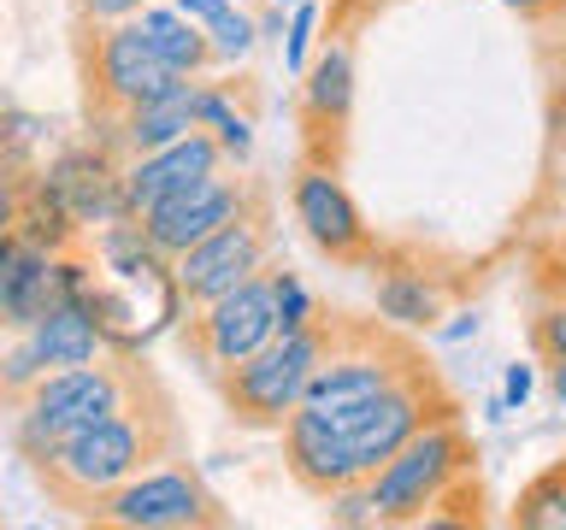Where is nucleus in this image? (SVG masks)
<instances>
[{"label":"nucleus","instance_id":"nucleus-20","mask_svg":"<svg viewBox=\"0 0 566 530\" xmlns=\"http://www.w3.org/2000/svg\"><path fill=\"white\" fill-rule=\"evenodd\" d=\"M201 130L224 148L230 166L254 159V113H237L230 88H219V83H207V95H201Z\"/></svg>","mask_w":566,"mask_h":530},{"label":"nucleus","instance_id":"nucleus-27","mask_svg":"<svg viewBox=\"0 0 566 530\" xmlns=\"http://www.w3.org/2000/svg\"><path fill=\"white\" fill-rule=\"evenodd\" d=\"M142 7L154 0H71V24H124V18H142Z\"/></svg>","mask_w":566,"mask_h":530},{"label":"nucleus","instance_id":"nucleus-9","mask_svg":"<svg viewBox=\"0 0 566 530\" xmlns=\"http://www.w3.org/2000/svg\"><path fill=\"white\" fill-rule=\"evenodd\" d=\"M277 259V224H272V194H254L237 219L219 224L212 236H201L189 254L171 259V283L184 307H207V300L230 295L237 283L260 277L265 265Z\"/></svg>","mask_w":566,"mask_h":530},{"label":"nucleus","instance_id":"nucleus-1","mask_svg":"<svg viewBox=\"0 0 566 530\" xmlns=\"http://www.w3.org/2000/svg\"><path fill=\"white\" fill-rule=\"evenodd\" d=\"M171 454H184V418H177L171 383L159 371H148L118 413L83 424L77 436H65L48 454H35L30 477L60 512L88 519V507L101 495H113L118 484H130L136 471H148Z\"/></svg>","mask_w":566,"mask_h":530},{"label":"nucleus","instance_id":"nucleus-21","mask_svg":"<svg viewBox=\"0 0 566 530\" xmlns=\"http://www.w3.org/2000/svg\"><path fill=\"white\" fill-rule=\"evenodd\" d=\"M513 530H566V459L543 466L513 501Z\"/></svg>","mask_w":566,"mask_h":530},{"label":"nucleus","instance_id":"nucleus-31","mask_svg":"<svg viewBox=\"0 0 566 530\" xmlns=\"http://www.w3.org/2000/svg\"><path fill=\"white\" fill-rule=\"evenodd\" d=\"M442 342H467V336H478V312H454L449 325H437Z\"/></svg>","mask_w":566,"mask_h":530},{"label":"nucleus","instance_id":"nucleus-29","mask_svg":"<svg viewBox=\"0 0 566 530\" xmlns=\"http://www.w3.org/2000/svg\"><path fill=\"white\" fill-rule=\"evenodd\" d=\"M531 395H537V365H507V378H502V406H507V413H525Z\"/></svg>","mask_w":566,"mask_h":530},{"label":"nucleus","instance_id":"nucleus-19","mask_svg":"<svg viewBox=\"0 0 566 530\" xmlns=\"http://www.w3.org/2000/svg\"><path fill=\"white\" fill-rule=\"evenodd\" d=\"M142 35H148L154 53L177 71V77H207V71H219L207 30L189 24L177 7H142Z\"/></svg>","mask_w":566,"mask_h":530},{"label":"nucleus","instance_id":"nucleus-4","mask_svg":"<svg viewBox=\"0 0 566 530\" xmlns=\"http://www.w3.org/2000/svg\"><path fill=\"white\" fill-rule=\"evenodd\" d=\"M325 342H331V318H313L307 330L277 336L254 360L219 371L212 383H219V401L230 406V418L248 424V431H277L301 406V395H307L313 371L325 360Z\"/></svg>","mask_w":566,"mask_h":530},{"label":"nucleus","instance_id":"nucleus-10","mask_svg":"<svg viewBox=\"0 0 566 530\" xmlns=\"http://www.w3.org/2000/svg\"><path fill=\"white\" fill-rule=\"evenodd\" d=\"M177 342L189 348V360L219 378V371L254 360L265 342H277V295H272V265L260 277L237 283L230 295L207 300V307L177 312Z\"/></svg>","mask_w":566,"mask_h":530},{"label":"nucleus","instance_id":"nucleus-13","mask_svg":"<svg viewBox=\"0 0 566 530\" xmlns=\"http://www.w3.org/2000/svg\"><path fill=\"white\" fill-rule=\"evenodd\" d=\"M354 118V53L348 42H325L301 71V130H307V159L343 166Z\"/></svg>","mask_w":566,"mask_h":530},{"label":"nucleus","instance_id":"nucleus-8","mask_svg":"<svg viewBox=\"0 0 566 530\" xmlns=\"http://www.w3.org/2000/svg\"><path fill=\"white\" fill-rule=\"evenodd\" d=\"M88 524H101V530H219L224 501L207 489V477L184 454H171L159 466L136 471L130 484H118L113 495H101L88 507Z\"/></svg>","mask_w":566,"mask_h":530},{"label":"nucleus","instance_id":"nucleus-33","mask_svg":"<svg viewBox=\"0 0 566 530\" xmlns=\"http://www.w3.org/2000/svg\"><path fill=\"white\" fill-rule=\"evenodd\" d=\"M548 395L566 406V360H548Z\"/></svg>","mask_w":566,"mask_h":530},{"label":"nucleus","instance_id":"nucleus-34","mask_svg":"<svg viewBox=\"0 0 566 530\" xmlns=\"http://www.w3.org/2000/svg\"><path fill=\"white\" fill-rule=\"evenodd\" d=\"M7 247H12V236H7V242H0V259H7Z\"/></svg>","mask_w":566,"mask_h":530},{"label":"nucleus","instance_id":"nucleus-26","mask_svg":"<svg viewBox=\"0 0 566 530\" xmlns=\"http://www.w3.org/2000/svg\"><path fill=\"white\" fill-rule=\"evenodd\" d=\"M325 501H331V524H348V530L378 524V512H371V495H366V484H343V489H331Z\"/></svg>","mask_w":566,"mask_h":530},{"label":"nucleus","instance_id":"nucleus-11","mask_svg":"<svg viewBox=\"0 0 566 530\" xmlns=\"http://www.w3.org/2000/svg\"><path fill=\"white\" fill-rule=\"evenodd\" d=\"M290 212H295V224L307 230V242L325 259H336V265L378 259V247H371V224L360 219V206H354V194H348L343 177H336V166L307 159V166L295 171V183H290Z\"/></svg>","mask_w":566,"mask_h":530},{"label":"nucleus","instance_id":"nucleus-14","mask_svg":"<svg viewBox=\"0 0 566 530\" xmlns=\"http://www.w3.org/2000/svg\"><path fill=\"white\" fill-rule=\"evenodd\" d=\"M219 166H230L219 141H212L207 130H189V136H177V141H166V148H154V153L124 159L118 166V206L130 212V219H142L148 206L171 201L177 189H189L195 177H207Z\"/></svg>","mask_w":566,"mask_h":530},{"label":"nucleus","instance_id":"nucleus-24","mask_svg":"<svg viewBox=\"0 0 566 530\" xmlns=\"http://www.w3.org/2000/svg\"><path fill=\"white\" fill-rule=\"evenodd\" d=\"M272 295H277V336H290V330H307L318 307H313V295H307V283H301L290 265H277L272 259Z\"/></svg>","mask_w":566,"mask_h":530},{"label":"nucleus","instance_id":"nucleus-7","mask_svg":"<svg viewBox=\"0 0 566 530\" xmlns=\"http://www.w3.org/2000/svg\"><path fill=\"white\" fill-rule=\"evenodd\" d=\"M437 418H460V401L442 389L437 371L419 360L407 378L389 383L384 395H371L366 406H354V413L331 418V424H336V436H343V448L354 459V477L366 484L401 442H413L424 424H437Z\"/></svg>","mask_w":566,"mask_h":530},{"label":"nucleus","instance_id":"nucleus-28","mask_svg":"<svg viewBox=\"0 0 566 530\" xmlns=\"http://www.w3.org/2000/svg\"><path fill=\"white\" fill-rule=\"evenodd\" d=\"M531 342H537L543 365H548V360H566V300H560V307H543V312H537Z\"/></svg>","mask_w":566,"mask_h":530},{"label":"nucleus","instance_id":"nucleus-2","mask_svg":"<svg viewBox=\"0 0 566 530\" xmlns=\"http://www.w3.org/2000/svg\"><path fill=\"white\" fill-rule=\"evenodd\" d=\"M148 371H154L148 353H124V348L101 353V360H88V365H71V371H48V378L12 406V448H18V459L30 466L35 454L53 448V442H65V436H77L83 424L118 413Z\"/></svg>","mask_w":566,"mask_h":530},{"label":"nucleus","instance_id":"nucleus-23","mask_svg":"<svg viewBox=\"0 0 566 530\" xmlns=\"http://www.w3.org/2000/svg\"><path fill=\"white\" fill-rule=\"evenodd\" d=\"M42 378H48V365L35 360L30 336L18 330V342H12L7 353H0V406H18V401H24V395H30V389L42 383Z\"/></svg>","mask_w":566,"mask_h":530},{"label":"nucleus","instance_id":"nucleus-3","mask_svg":"<svg viewBox=\"0 0 566 530\" xmlns=\"http://www.w3.org/2000/svg\"><path fill=\"white\" fill-rule=\"evenodd\" d=\"M71 53H77V83H83V118L95 141L130 113V106L154 100L159 88L177 83V71L154 53V42L142 35V18L124 24H71Z\"/></svg>","mask_w":566,"mask_h":530},{"label":"nucleus","instance_id":"nucleus-18","mask_svg":"<svg viewBox=\"0 0 566 530\" xmlns=\"http://www.w3.org/2000/svg\"><path fill=\"white\" fill-rule=\"evenodd\" d=\"M371 300H378V318L396 330H437L442 325V283H431L413 265H389V272H371Z\"/></svg>","mask_w":566,"mask_h":530},{"label":"nucleus","instance_id":"nucleus-16","mask_svg":"<svg viewBox=\"0 0 566 530\" xmlns=\"http://www.w3.org/2000/svg\"><path fill=\"white\" fill-rule=\"evenodd\" d=\"M277 436H283V466H290V477L307 495H318V501H325L331 489H343V484H360V477H354V459L343 448V436H336V424L325 413L295 406V413L277 424Z\"/></svg>","mask_w":566,"mask_h":530},{"label":"nucleus","instance_id":"nucleus-5","mask_svg":"<svg viewBox=\"0 0 566 530\" xmlns=\"http://www.w3.org/2000/svg\"><path fill=\"white\" fill-rule=\"evenodd\" d=\"M467 471H472V442L460 431V418H437L366 477L371 512H378V524H424V512Z\"/></svg>","mask_w":566,"mask_h":530},{"label":"nucleus","instance_id":"nucleus-15","mask_svg":"<svg viewBox=\"0 0 566 530\" xmlns=\"http://www.w3.org/2000/svg\"><path fill=\"white\" fill-rule=\"evenodd\" d=\"M201 95H207L201 77H177L171 88H159L154 100L130 106V113L101 136V148H113L118 159H136V153H154L177 136L201 130Z\"/></svg>","mask_w":566,"mask_h":530},{"label":"nucleus","instance_id":"nucleus-22","mask_svg":"<svg viewBox=\"0 0 566 530\" xmlns=\"http://www.w3.org/2000/svg\"><path fill=\"white\" fill-rule=\"evenodd\" d=\"M207 42H212V60H219V65H242L248 53L260 47V18L242 12L237 0H230V7L207 24Z\"/></svg>","mask_w":566,"mask_h":530},{"label":"nucleus","instance_id":"nucleus-6","mask_svg":"<svg viewBox=\"0 0 566 530\" xmlns=\"http://www.w3.org/2000/svg\"><path fill=\"white\" fill-rule=\"evenodd\" d=\"M419 365V348L389 336L384 325H348V318H331V342H325V360H318L307 395L301 406L325 418H343L354 406H366L371 395H384L396 378Z\"/></svg>","mask_w":566,"mask_h":530},{"label":"nucleus","instance_id":"nucleus-25","mask_svg":"<svg viewBox=\"0 0 566 530\" xmlns=\"http://www.w3.org/2000/svg\"><path fill=\"white\" fill-rule=\"evenodd\" d=\"M313 30H318V7H313V0H301L295 18H290V35H283V65H290L295 77L313 60Z\"/></svg>","mask_w":566,"mask_h":530},{"label":"nucleus","instance_id":"nucleus-12","mask_svg":"<svg viewBox=\"0 0 566 530\" xmlns=\"http://www.w3.org/2000/svg\"><path fill=\"white\" fill-rule=\"evenodd\" d=\"M260 194V183L254 177H230L224 166L219 171H207V177H195L189 189H177L171 201H159V206H148L142 212V236H148L166 259H177V254H189L201 236H212L219 224H230L237 212L248 206Z\"/></svg>","mask_w":566,"mask_h":530},{"label":"nucleus","instance_id":"nucleus-32","mask_svg":"<svg viewBox=\"0 0 566 530\" xmlns=\"http://www.w3.org/2000/svg\"><path fill=\"white\" fill-rule=\"evenodd\" d=\"M502 7H513L520 18H548V12H560V0H502Z\"/></svg>","mask_w":566,"mask_h":530},{"label":"nucleus","instance_id":"nucleus-30","mask_svg":"<svg viewBox=\"0 0 566 530\" xmlns=\"http://www.w3.org/2000/svg\"><path fill=\"white\" fill-rule=\"evenodd\" d=\"M171 7H177V12H184V18H189V24H201V30H207V24H212V18H219V12L230 7V0H171Z\"/></svg>","mask_w":566,"mask_h":530},{"label":"nucleus","instance_id":"nucleus-17","mask_svg":"<svg viewBox=\"0 0 566 530\" xmlns=\"http://www.w3.org/2000/svg\"><path fill=\"white\" fill-rule=\"evenodd\" d=\"M24 336H30L35 360L48 371H71V365H88V360H101V353H113V342H106V330H101V318L88 300H60V307H48Z\"/></svg>","mask_w":566,"mask_h":530}]
</instances>
